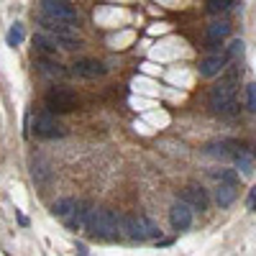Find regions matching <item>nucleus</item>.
<instances>
[{
    "instance_id": "4468645a",
    "label": "nucleus",
    "mask_w": 256,
    "mask_h": 256,
    "mask_svg": "<svg viewBox=\"0 0 256 256\" xmlns=\"http://www.w3.org/2000/svg\"><path fill=\"white\" fill-rule=\"evenodd\" d=\"M90 212H92V202H88V200L77 202V205H74V210H72V218L67 220V226H70L72 230H77L80 226H84V223H88Z\"/></svg>"
},
{
    "instance_id": "6ab92c4d",
    "label": "nucleus",
    "mask_w": 256,
    "mask_h": 256,
    "mask_svg": "<svg viewBox=\"0 0 256 256\" xmlns=\"http://www.w3.org/2000/svg\"><path fill=\"white\" fill-rule=\"evenodd\" d=\"M24 36H26V31H24V24H13L10 26V31H8V36H6V41H8V46H18L20 41H24Z\"/></svg>"
},
{
    "instance_id": "ddd939ff",
    "label": "nucleus",
    "mask_w": 256,
    "mask_h": 256,
    "mask_svg": "<svg viewBox=\"0 0 256 256\" xmlns=\"http://www.w3.org/2000/svg\"><path fill=\"white\" fill-rule=\"evenodd\" d=\"M233 162H236V166L241 169L244 174H254V169H256V156H254L251 148L238 146V148H236V154H233Z\"/></svg>"
},
{
    "instance_id": "a211bd4d",
    "label": "nucleus",
    "mask_w": 256,
    "mask_h": 256,
    "mask_svg": "<svg viewBox=\"0 0 256 256\" xmlns=\"http://www.w3.org/2000/svg\"><path fill=\"white\" fill-rule=\"evenodd\" d=\"M34 44H36L41 52H46V54H56V38H54V36L38 34V36H34Z\"/></svg>"
},
{
    "instance_id": "7ed1b4c3",
    "label": "nucleus",
    "mask_w": 256,
    "mask_h": 256,
    "mask_svg": "<svg viewBox=\"0 0 256 256\" xmlns=\"http://www.w3.org/2000/svg\"><path fill=\"white\" fill-rule=\"evenodd\" d=\"M120 226L126 230V236L134 238V241H148V238L162 236L159 226L146 216H126V218H120Z\"/></svg>"
},
{
    "instance_id": "5701e85b",
    "label": "nucleus",
    "mask_w": 256,
    "mask_h": 256,
    "mask_svg": "<svg viewBox=\"0 0 256 256\" xmlns=\"http://www.w3.org/2000/svg\"><path fill=\"white\" fill-rule=\"evenodd\" d=\"M246 102H248V110L256 113V82H251L246 88Z\"/></svg>"
},
{
    "instance_id": "f3484780",
    "label": "nucleus",
    "mask_w": 256,
    "mask_h": 256,
    "mask_svg": "<svg viewBox=\"0 0 256 256\" xmlns=\"http://www.w3.org/2000/svg\"><path fill=\"white\" fill-rule=\"evenodd\" d=\"M74 205H77L74 198H62V200H56V202L52 205V212H54V216H59V218H67L70 212L74 210Z\"/></svg>"
},
{
    "instance_id": "f03ea898",
    "label": "nucleus",
    "mask_w": 256,
    "mask_h": 256,
    "mask_svg": "<svg viewBox=\"0 0 256 256\" xmlns=\"http://www.w3.org/2000/svg\"><path fill=\"white\" fill-rule=\"evenodd\" d=\"M236 100V72H230L226 80H220L208 95V105L212 113H228Z\"/></svg>"
},
{
    "instance_id": "2eb2a0df",
    "label": "nucleus",
    "mask_w": 256,
    "mask_h": 256,
    "mask_svg": "<svg viewBox=\"0 0 256 256\" xmlns=\"http://www.w3.org/2000/svg\"><path fill=\"white\" fill-rule=\"evenodd\" d=\"M216 202L220 208H228L236 202V184H228V182H218L216 187Z\"/></svg>"
},
{
    "instance_id": "4be33fe9",
    "label": "nucleus",
    "mask_w": 256,
    "mask_h": 256,
    "mask_svg": "<svg viewBox=\"0 0 256 256\" xmlns=\"http://www.w3.org/2000/svg\"><path fill=\"white\" fill-rule=\"evenodd\" d=\"M233 6V0H208V10L210 13H226Z\"/></svg>"
},
{
    "instance_id": "39448f33",
    "label": "nucleus",
    "mask_w": 256,
    "mask_h": 256,
    "mask_svg": "<svg viewBox=\"0 0 256 256\" xmlns=\"http://www.w3.org/2000/svg\"><path fill=\"white\" fill-rule=\"evenodd\" d=\"M34 134L38 136V138H59V136H64V126L54 118V113H41V116H36V120H34Z\"/></svg>"
},
{
    "instance_id": "412c9836",
    "label": "nucleus",
    "mask_w": 256,
    "mask_h": 256,
    "mask_svg": "<svg viewBox=\"0 0 256 256\" xmlns=\"http://www.w3.org/2000/svg\"><path fill=\"white\" fill-rule=\"evenodd\" d=\"M244 54V41L241 38H233L230 41V46H228V52H226V59L230 62V59H238Z\"/></svg>"
},
{
    "instance_id": "dca6fc26",
    "label": "nucleus",
    "mask_w": 256,
    "mask_h": 256,
    "mask_svg": "<svg viewBox=\"0 0 256 256\" xmlns=\"http://www.w3.org/2000/svg\"><path fill=\"white\" fill-rule=\"evenodd\" d=\"M36 67H38L41 74H46V77H64V74H67L62 64L59 62H52V59H38Z\"/></svg>"
},
{
    "instance_id": "aec40b11",
    "label": "nucleus",
    "mask_w": 256,
    "mask_h": 256,
    "mask_svg": "<svg viewBox=\"0 0 256 256\" xmlns=\"http://www.w3.org/2000/svg\"><path fill=\"white\" fill-rule=\"evenodd\" d=\"M212 180H216V182H228V184H236V182H238V174L233 172V169H216V172H212Z\"/></svg>"
},
{
    "instance_id": "6e6552de",
    "label": "nucleus",
    "mask_w": 256,
    "mask_h": 256,
    "mask_svg": "<svg viewBox=\"0 0 256 256\" xmlns=\"http://www.w3.org/2000/svg\"><path fill=\"white\" fill-rule=\"evenodd\" d=\"M236 148H238V144L233 141V138L210 141V144L205 146V156H212V159H220V162H226V159H233V154H236Z\"/></svg>"
},
{
    "instance_id": "f8f14e48",
    "label": "nucleus",
    "mask_w": 256,
    "mask_h": 256,
    "mask_svg": "<svg viewBox=\"0 0 256 256\" xmlns=\"http://www.w3.org/2000/svg\"><path fill=\"white\" fill-rule=\"evenodd\" d=\"M228 34H230V24H228V20H216V24H210L208 26V44H210V49H218L220 41Z\"/></svg>"
},
{
    "instance_id": "9b49d317",
    "label": "nucleus",
    "mask_w": 256,
    "mask_h": 256,
    "mask_svg": "<svg viewBox=\"0 0 256 256\" xmlns=\"http://www.w3.org/2000/svg\"><path fill=\"white\" fill-rule=\"evenodd\" d=\"M182 200L192 208V210H208V192L198 184H190L184 192H182Z\"/></svg>"
},
{
    "instance_id": "b1692460",
    "label": "nucleus",
    "mask_w": 256,
    "mask_h": 256,
    "mask_svg": "<svg viewBox=\"0 0 256 256\" xmlns=\"http://www.w3.org/2000/svg\"><path fill=\"white\" fill-rule=\"evenodd\" d=\"M246 205H248V210H256V184H254L251 192H248V202H246Z\"/></svg>"
},
{
    "instance_id": "423d86ee",
    "label": "nucleus",
    "mask_w": 256,
    "mask_h": 256,
    "mask_svg": "<svg viewBox=\"0 0 256 256\" xmlns=\"http://www.w3.org/2000/svg\"><path fill=\"white\" fill-rule=\"evenodd\" d=\"M41 13L49 16V18L62 20V24H70V26H74L80 20L77 13L72 10V6H67L64 0H44V3H41Z\"/></svg>"
},
{
    "instance_id": "20e7f679",
    "label": "nucleus",
    "mask_w": 256,
    "mask_h": 256,
    "mask_svg": "<svg viewBox=\"0 0 256 256\" xmlns=\"http://www.w3.org/2000/svg\"><path fill=\"white\" fill-rule=\"evenodd\" d=\"M49 113H72L77 108V95L67 88H52L44 98Z\"/></svg>"
},
{
    "instance_id": "9d476101",
    "label": "nucleus",
    "mask_w": 256,
    "mask_h": 256,
    "mask_svg": "<svg viewBox=\"0 0 256 256\" xmlns=\"http://www.w3.org/2000/svg\"><path fill=\"white\" fill-rule=\"evenodd\" d=\"M226 64H228L226 54H210V56H205L200 62V77H216V74H220L226 70Z\"/></svg>"
},
{
    "instance_id": "0eeeda50",
    "label": "nucleus",
    "mask_w": 256,
    "mask_h": 256,
    "mask_svg": "<svg viewBox=\"0 0 256 256\" xmlns=\"http://www.w3.org/2000/svg\"><path fill=\"white\" fill-rule=\"evenodd\" d=\"M105 72H108V67H105L102 62H98V59H80V62L72 64V74L84 77V80H98Z\"/></svg>"
},
{
    "instance_id": "1a4fd4ad",
    "label": "nucleus",
    "mask_w": 256,
    "mask_h": 256,
    "mask_svg": "<svg viewBox=\"0 0 256 256\" xmlns=\"http://www.w3.org/2000/svg\"><path fill=\"white\" fill-rule=\"evenodd\" d=\"M169 223H172L174 230H184V228H190V226H192V208H190L184 200L174 202L172 210H169Z\"/></svg>"
},
{
    "instance_id": "f257e3e1",
    "label": "nucleus",
    "mask_w": 256,
    "mask_h": 256,
    "mask_svg": "<svg viewBox=\"0 0 256 256\" xmlns=\"http://www.w3.org/2000/svg\"><path fill=\"white\" fill-rule=\"evenodd\" d=\"M84 228L90 230L92 238H105V241H116L120 236V218L116 216L113 210H105V208H98L90 212L88 223Z\"/></svg>"
}]
</instances>
